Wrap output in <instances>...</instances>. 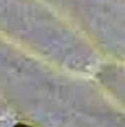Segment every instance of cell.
<instances>
[{
  "mask_svg": "<svg viewBox=\"0 0 125 127\" xmlns=\"http://www.w3.org/2000/svg\"><path fill=\"white\" fill-rule=\"evenodd\" d=\"M15 127H28V126H26V125H22V124H19V125H16Z\"/></svg>",
  "mask_w": 125,
  "mask_h": 127,
  "instance_id": "obj_1",
  "label": "cell"
}]
</instances>
